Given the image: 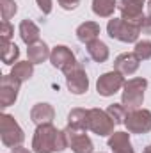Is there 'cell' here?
<instances>
[{
  "label": "cell",
  "mask_w": 151,
  "mask_h": 153,
  "mask_svg": "<svg viewBox=\"0 0 151 153\" xmlns=\"http://www.w3.org/2000/svg\"><path fill=\"white\" fill-rule=\"evenodd\" d=\"M70 148L66 130H57L52 123L39 125L32 137V152L34 153H55Z\"/></svg>",
  "instance_id": "1"
},
{
  "label": "cell",
  "mask_w": 151,
  "mask_h": 153,
  "mask_svg": "<svg viewBox=\"0 0 151 153\" xmlns=\"http://www.w3.org/2000/svg\"><path fill=\"white\" fill-rule=\"evenodd\" d=\"M146 87H148V80L142 78V76L126 80L124 85H123V93H121V103H123L128 111L141 109V105H142V102H144Z\"/></svg>",
  "instance_id": "2"
},
{
  "label": "cell",
  "mask_w": 151,
  "mask_h": 153,
  "mask_svg": "<svg viewBox=\"0 0 151 153\" xmlns=\"http://www.w3.org/2000/svg\"><path fill=\"white\" fill-rule=\"evenodd\" d=\"M0 139L5 148H16L21 146L25 141V134L21 126L16 123V119L11 114H2L0 116Z\"/></svg>",
  "instance_id": "3"
},
{
  "label": "cell",
  "mask_w": 151,
  "mask_h": 153,
  "mask_svg": "<svg viewBox=\"0 0 151 153\" xmlns=\"http://www.w3.org/2000/svg\"><path fill=\"white\" fill-rule=\"evenodd\" d=\"M107 34L121 43H137L141 36V27L132 25L123 18H112L107 23Z\"/></svg>",
  "instance_id": "4"
},
{
  "label": "cell",
  "mask_w": 151,
  "mask_h": 153,
  "mask_svg": "<svg viewBox=\"0 0 151 153\" xmlns=\"http://www.w3.org/2000/svg\"><path fill=\"white\" fill-rule=\"evenodd\" d=\"M114 123L112 117L107 114V111L101 109H89V117H87V130L100 137H110L114 134Z\"/></svg>",
  "instance_id": "5"
},
{
  "label": "cell",
  "mask_w": 151,
  "mask_h": 153,
  "mask_svg": "<svg viewBox=\"0 0 151 153\" xmlns=\"http://www.w3.org/2000/svg\"><path fill=\"white\" fill-rule=\"evenodd\" d=\"M124 126L130 134H148L151 132V111L148 109H133L128 111L124 119Z\"/></svg>",
  "instance_id": "6"
},
{
  "label": "cell",
  "mask_w": 151,
  "mask_h": 153,
  "mask_svg": "<svg viewBox=\"0 0 151 153\" xmlns=\"http://www.w3.org/2000/svg\"><path fill=\"white\" fill-rule=\"evenodd\" d=\"M48 61L52 62L53 68L61 70L64 75H66L68 71H71L76 64H78V62H76L75 53H73L71 48H68L66 45H57V46H53Z\"/></svg>",
  "instance_id": "7"
},
{
  "label": "cell",
  "mask_w": 151,
  "mask_h": 153,
  "mask_svg": "<svg viewBox=\"0 0 151 153\" xmlns=\"http://www.w3.org/2000/svg\"><path fill=\"white\" fill-rule=\"evenodd\" d=\"M144 5H146V0H121L119 2V13H121V18L132 25H137L141 27L142 22H144Z\"/></svg>",
  "instance_id": "8"
},
{
  "label": "cell",
  "mask_w": 151,
  "mask_h": 153,
  "mask_svg": "<svg viewBox=\"0 0 151 153\" xmlns=\"http://www.w3.org/2000/svg\"><path fill=\"white\" fill-rule=\"evenodd\" d=\"M124 75H121L119 71H107V73H103V75H100L98 78V82H96V91H98V94L100 96H112L115 94L117 91H121L123 89V85H124Z\"/></svg>",
  "instance_id": "9"
},
{
  "label": "cell",
  "mask_w": 151,
  "mask_h": 153,
  "mask_svg": "<svg viewBox=\"0 0 151 153\" xmlns=\"http://www.w3.org/2000/svg\"><path fill=\"white\" fill-rule=\"evenodd\" d=\"M20 87H21V82L18 78L11 75H4L0 78V107H11L16 98H18V93H20Z\"/></svg>",
  "instance_id": "10"
},
{
  "label": "cell",
  "mask_w": 151,
  "mask_h": 153,
  "mask_svg": "<svg viewBox=\"0 0 151 153\" xmlns=\"http://www.w3.org/2000/svg\"><path fill=\"white\" fill-rule=\"evenodd\" d=\"M66 85H68L70 93H73V94H84V93H87V89H89V76H87L84 66L80 62L76 64L71 71L66 73Z\"/></svg>",
  "instance_id": "11"
},
{
  "label": "cell",
  "mask_w": 151,
  "mask_h": 153,
  "mask_svg": "<svg viewBox=\"0 0 151 153\" xmlns=\"http://www.w3.org/2000/svg\"><path fill=\"white\" fill-rule=\"evenodd\" d=\"M64 130H66L68 143H70V148L73 150V153H93L94 152L93 141H91V137H89L85 132L73 130V128H70V126H66Z\"/></svg>",
  "instance_id": "12"
},
{
  "label": "cell",
  "mask_w": 151,
  "mask_h": 153,
  "mask_svg": "<svg viewBox=\"0 0 151 153\" xmlns=\"http://www.w3.org/2000/svg\"><path fill=\"white\" fill-rule=\"evenodd\" d=\"M141 66V61L139 57L133 53V52H124V53H119L114 61V70L119 71L121 75L124 76H130L133 75Z\"/></svg>",
  "instance_id": "13"
},
{
  "label": "cell",
  "mask_w": 151,
  "mask_h": 153,
  "mask_svg": "<svg viewBox=\"0 0 151 153\" xmlns=\"http://www.w3.org/2000/svg\"><path fill=\"white\" fill-rule=\"evenodd\" d=\"M109 148L112 153H135L128 132H114L109 137Z\"/></svg>",
  "instance_id": "14"
},
{
  "label": "cell",
  "mask_w": 151,
  "mask_h": 153,
  "mask_svg": "<svg viewBox=\"0 0 151 153\" xmlns=\"http://www.w3.org/2000/svg\"><path fill=\"white\" fill-rule=\"evenodd\" d=\"M30 119L34 125H50L55 119V111L50 103H36L30 109Z\"/></svg>",
  "instance_id": "15"
},
{
  "label": "cell",
  "mask_w": 151,
  "mask_h": 153,
  "mask_svg": "<svg viewBox=\"0 0 151 153\" xmlns=\"http://www.w3.org/2000/svg\"><path fill=\"white\" fill-rule=\"evenodd\" d=\"M50 53H52V50H50V46L44 41H38V43H34V45H30L27 48V59L32 64L44 62L46 59H50Z\"/></svg>",
  "instance_id": "16"
},
{
  "label": "cell",
  "mask_w": 151,
  "mask_h": 153,
  "mask_svg": "<svg viewBox=\"0 0 151 153\" xmlns=\"http://www.w3.org/2000/svg\"><path fill=\"white\" fill-rule=\"evenodd\" d=\"M100 36V25L96 22H84L76 27V39L80 43H91Z\"/></svg>",
  "instance_id": "17"
},
{
  "label": "cell",
  "mask_w": 151,
  "mask_h": 153,
  "mask_svg": "<svg viewBox=\"0 0 151 153\" xmlns=\"http://www.w3.org/2000/svg\"><path fill=\"white\" fill-rule=\"evenodd\" d=\"M39 36H41L39 27L32 22V20H23V22L20 23V38H21V41H23L27 46L38 43Z\"/></svg>",
  "instance_id": "18"
},
{
  "label": "cell",
  "mask_w": 151,
  "mask_h": 153,
  "mask_svg": "<svg viewBox=\"0 0 151 153\" xmlns=\"http://www.w3.org/2000/svg\"><path fill=\"white\" fill-rule=\"evenodd\" d=\"M87 53H89V57L94 62H100V64L101 62H107L109 61V55H110L109 46L101 39H94V41L87 43Z\"/></svg>",
  "instance_id": "19"
},
{
  "label": "cell",
  "mask_w": 151,
  "mask_h": 153,
  "mask_svg": "<svg viewBox=\"0 0 151 153\" xmlns=\"http://www.w3.org/2000/svg\"><path fill=\"white\" fill-rule=\"evenodd\" d=\"M87 117H89V111L85 109H71L68 114V126L73 130H80V132H87Z\"/></svg>",
  "instance_id": "20"
},
{
  "label": "cell",
  "mask_w": 151,
  "mask_h": 153,
  "mask_svg": "<svg viewBox=\"0 0 151 153\" xmlns=\"http://www.w3.org/2000/svg\"><path fill=\"white\" fill-rule=\"evenodd\" d=\"M11 75L14 76V78H18V80L23 84V82H27V80L32 78V75H34V64H32L29 59H27V61H18L16 64H13Z\"/></svg>",
  "instance_id": "21"
},
{
  "label": "cell",
  "mask_w": 151,
  "mask_h": 153,
  "mask_svg": "<svg viewBox=\"0 0 151 153\" xmlns=\"http://www.w3.org/2000/svg\"><path fill=\"white\" fill-rule=\"evenodd\" d=\"M0 48H2V62L11 66V64H16L18 62V57H20V50L14 43L11 41H0Z\"/></svg>",
  "instance_id": "22"
},
{
  "label": "cell",
  "mask_w": 151,
  "mask_h": 153,
  "mask_svg": "<svg viewBox=\"0 0 151 153\" xmlns=\"http://www.w3.org/2000/svg\"><path fill=\"white\" fill-rule=\"evenodd\" d=\"M115 7V0H93V13L100 18H110Z\"/></svg>",
  "instance_id": "23"
},
{
  "label": "cell",
  "mask_w": 151,
  "mask_h": 153,
  "mask_svg": "<svg viewBox=\"0 0 151 153\" xmlns=\"http://www.w3.org/2000/svg\"><path fill=\"white\" fill-rule=\"evenodd\" d=\"M107 114L112 117V121L115 125H124V119L128 116V109L123 103H112L107 107Z\"/></svg>",
  "instance_id": "24"
},
{
  "label": "cell",
  "mask_w": 151,
  "mask_h": 153,
  "mask_svg": "<svg viewBox=\"0 0 151 153\" xmlns=\"http://www.w3.org/2000/svg\"><path fill=\"white\" fill-rule=\"evenodd\" d=\"M133 53L139 57V61H150L151 59V41L150 39H142L135 43Z\"/></svg>",
  "instance_id": "25"
},
{
  "label": "cell",
  "mask_w": 151,
  "mask_h": 153,
  "mask_svg": "<svg viewBox=\"0 0 151 153\" xmlns=\"http://www.w3.org/2000/svg\"><path fill=\"white\" fill-rule=\"evenodd\" d=\"M0 9H2V20L9 22L18 13V4L14 0H0Z\"/></svg>",
  "instance_id": "26"
},
{
  "label": "cell",
  "mask_w": 151,
  "mask_h": 153,
  "mask_svg": "<svg viewBox=\"0 0 151 153\" xmlns=\"http://www.w3.org/2000/svg\"><path fill=\"white\" fill-rule=\"evenodd\" d=\"M13 34H14V27L9 22L2 20V25H0V41H11Z\"/></svg>",
  "instance_id": "27"
},
{
  "label": "cell",
  "mask_w": 151,
  "mask_h": 153,
  "mask_svg": "<svg viewBox=\"0 0 151 153\" xmlns=\"http://www.w3.org/2000/svg\"><path fill=\"white\" fill-rule=\"evenodd\" d=\"M36 4H38L39 11H41L43 14H50L52 9H53V2H52V0H36Z\"/></svg>",
  "instance_id": "28"
},
{
  "label": "cell",
  "mask_w": 151,
  "mask_h": 153,
  "mask_svg": "<svg viewBox=\"0 0 151 153\" xmlns=\"http://www.w3.org/2000/svg\"><path fill=\"white\" fill-rule=\"evenodd\" d=\"M59 2V5L62 7V9H66V11H73L78 7V4H80V0H57Z\"/></svg>",
  "instance_id": "29"
},
{
  "label": "cell",
  "mask_w": 151,
  "mask_h": 153,
  "mask_svg": "<svg viewBox=\"0 0 151 153\" xmlns=\"http://www.w3.org/2000/svg\"><path fill=\"white\" fill-rule=\"evenodd\" d=\"M141 34L151 36V14H148V16L144 18V22H142V25H141Z\"/></svg>",
  "instance_id": "30"
},
{
  "label": "cell",
  "mask_w": 151,
  "mask_h": 153,
  "mask_svg": "<svg viewBox=\"0 0 151 153\" xmlns=\"http://www.w3.org/2000/svg\"><path fill=\"white\" fill-rule=\"evenodd\" d=\"M13 153H30V152L23 146H16V148H13Z\"/></svg>",
  "instance_id": "31"
},
{
  "label": "cell",
  "mask_w": 151,
  "mask_h": 153,
  "mask_svg": "<svg viewBox=\"0 0 151 153\" xmlns=\"http://www.w3.org/2000/svg\"><path fill=\"white\" fill-rule=\"evenodd\" d=\"M142 153H151V144H148V146L144 148V152H142Z\"/></svg>",
  "instance_id": "32"
},
{
  "label": "cell",
  "mask_w": 151,
  "mask_h": 153,
  "mask_svg": "<svg viewBox=\"0 0 151 153\" xmlns=\"http://www.w3.org/2000/svg\"><path fill=\"white\" fill-rule=\"evenodd\" d=\"M148 9H150V14H151V0H148Z\"/></svg>",
  "instance_id": "33"
}]
</instances>
